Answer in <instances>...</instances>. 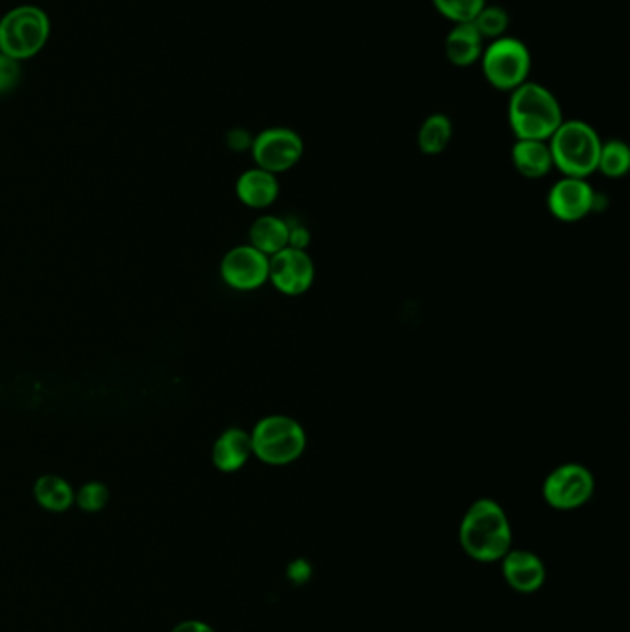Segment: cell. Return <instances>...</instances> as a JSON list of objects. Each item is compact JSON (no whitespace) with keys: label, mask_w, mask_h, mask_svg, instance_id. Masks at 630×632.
Masks as SVG:
<instances>
[{"label":"cell","mask_w":630,"mask_h":632,"mask_svg":"<svg viewBox=\"0 0 630 632\" xmlns=\"http://www.w3.org/2000/svg\"><path fill=\"white\" fill-rule=\"evenodd\" d=\"M512 525L496 499L481 497L466 509L459 525V544L471 560L483 565L499 562L512 549Z\"/></svg>","instance_id":"obj_1"},{"label":"cell","mask_w":630,"mask_h":632,"mask_svg":"<svg viewBox=\"0 0 630 632\" xmlns=\"http://www.w3.org/2000/svg\"><path fill=\"white\" fill-rule=\"evenodd\" d=\"M479 62L490 86L505 92H512L529 82L533 69L531 50L518 37L503 36L484 45Z\"/></svg>","instance_id":"obj_6"},{"label":"cell","mask_w":630,"mask_h":632,"mask_svg":"<svg viewBox=\"0 0 630 632\" xmlns=\"http://www.w3.org/2000/svg\"><path fill=\"white\" fill-rule=\"evenodd\" d=\"M251 457L254 454H251L250 431L240 430V427L222 431L211 449L213 467L222 473L239 472Z\"/></svg>","instance_id":"obj_14"},{"label":"cell","mask_w":630,"mask_h":632,"mask_svg":"<svg viewBox=\"0 0 630 632\" xmlns=\"http://www.w3.org/2000/svg\"><path fill=\"white\" fill-rule=\"evenodd\" d=\"M309 245H311V232H309V230H307L304 224H294V222H291V232H288V246H291V248H300V250H307Z\"/></svg>","instance_id":"obj_26"},{"label":"cell","mask_w":630,"mask_h":632,"mask_svg":"<svg viewBox=\"0 0 630 632\" xmlns=\"http://www.w3.org/2000/svg\"><path fill=\"white\" fill-rule=\"evenodd\" d=\"M251 454L267 467H288L307 449V431L288 414H269L250 431Z\"/></svg>","instance_id":"obj_4"},{"label":"cell","mask_w":630,"mask_h":632,"mask_svg":"<svg viewBox=\"0 0 630 632\" xmlns=\"http://www.w3.org/2000/svg\"><path fill=\"white\" fill-rule=\"evenodd\" d=\"M630 171V148L621 139H608L601 142L597 172L605 178H623Z\"/></svg>","instance_id":"obj_20"},{"label":"cell","mask_w":630,"mask_h":632,"mask_svg":"<svg viewBox=\"0 0 630 632\" xmlns=\"http://www.w3.org/2000/svg\"><path fill=\"white\" fill-rule=\"evenodd\" d=\"M436 12L442 17L452 21L453 25H462L471 23L484 7L486 0H431Z\"/></svg>","instance_id":"obj_22"},{"label":"cell","mask_w":630,"mask_h":632,"mask_svg":"<svg viewBox=\"0 0 630 632\" xmlns=\"http://www.w3.org/2000/svg\"><path fill=\"white\" fill-rule=\"evenodd\" d=\"M453 139L452 119L444 113H433L423 121L418 129L417 142L425 156H438L449 147Z\"/></svg>","instance_id":"obj_19"},{"label":"cell","mask_w":630,"mask_h":632,"mask_svg":"<svg viewBox=\"0 0 630 632\" xmlns=\"http://www.w3.org/2000/svg\"><path fill=\"white\" fill-rule=\"evenodd\" d=\"M285 575H287L288 583H293L294 586H304L311 581L312 565L304 557H298V559L288 562Z\"/></svg>","instance_id":"obj_25"},{"label":"cell","mask_w":630,"mask_h":632,"mask_svg":"<svg viewBox=\"0 0 630 632\" xmlns=\"http://www.w3.org/2000/svg\"><path fill=\"white\" fill-rule=\"evenodd\" d=\"M595 208L597 193L584 178L563 176L547 193V209L560 222L584 221Z\"/></svg>","instance_id":"obj_11"},{"label":"cell","mask_w":630,"mask_h":632,"mask_svg":"<svg viewBox=\"0 0 630 632\" xmlns=\"http://www.w3.org/2000/svg\"><path fill=\"white\" fill-rule=\"evenodd\" d=\"M317 277V267L311 253L300 248H283L269 261V283L285 296L306 295Z\"/></svg>","instance_id":"obj_10"},{"label":"cell","mask_w":630,"mask_h":632,"mask_svg":"<svg viewBox=\"0 0 630 632\" xmlns=\"http://www.w3.org/2000/svg\"><path fill=\"white\" fill-rule=\"evenodd\" d=\"M510 161L518 174L527 179L545 178L555 169L547 141L516 139L510 150Z\"/></svg>","instance_id":"obj_15"},{"label":"cell","mask_w":630,"mask_h":632,"mask_svg":"<svg viewBox=\"0 0 630 632\" xmlns=\"http://www.w3.org/2000/svg\"><path fill=\"white\" fill-rule=\"evenodd\" d=\"M171 632H217L213 627L208 625L206 621L185 620L174 627Z\"/></svg>","instance_id":"obj_27"},{"label":"cell","mask_w":630,"mask_h":632,"mask_svg":"<svg viewBox=\"0 0 630 632\" xmlns=\"http://www.w3.org/2000/svg\"><path fill=\"white\" fill-rule=\"evenodd\" d=\"M50 37V18L41 8L17 7L0 18V52L25 62L44 50Z\"/></svg>","instance_id":"obj_5"},{"label":"cell","mask_w":630,"mask_h":632,"mask_svg":"<svg viewBox=\"0 0 630 632\" xmlns=\"http://www.w3.org/2000/svg\"><path fill=\"white\" fill-rule=\"evenodd\" d=\"M21 78V65L0 52V92L15 89Z\"/></svg>","instance_id":"obj_24"},{"label":"cell","mask_w":630,"mask_h":632,"mask_svg":"<svg viewBox=\"0 0 630 632\" xmlns=\"http://www.w3.org/2000/svg\"><path fill=\"white\" fill-rule=\"evenodd\" d=\"M601 142L600 134L586 121H564L547 141L553 166L563 176L588 179L597 172Z\"/></svg>","instance_id":"obj_3"},{"label":"cell","mask_w":630,"mask_h":632,"mask_svg":"<svg viewBox=\"0 0 630 632\" xmlns=\"http://www.w3.org/2000/svg\"><path fill=\"white\" fill-rule=\"evenodd\" d=\"M502 565L503 579L510 588L518 594H536L545 584L547 570L544 560L539 555L527 549H510V552L499 560Z\"/></svg>","instance_id":"obj_12"},{"label":"cell","mask_w":630,"mask_h":632,"mask_svg":"<svg viewBox=\"0 0 630 632\" xmlns=\"http://www.w3.org/2000/svg\"><path fill=\"white\" fill-rule=\"evenodd\" d=\"M595 492L594 473L579 462H564L553 468L542 485L545 504L555 510L581 509Z\"/></svg>","instance_id":"obj_7"},{"label":"cell","mask_w":630,"mask_h":632,"mask_svg":"<svg viewBox=\"0 0 630 632\" xmlns=\"http://www.w3.org/2000/svg\"><path fill=\"white\" fill-rule=\"evenodd\" d=\"M291 222L277 215H259L248 230V245L272 258L288 246Z\"/></svg>","instance_id":"obj_17"},{"label":"cell","mask_w":630,"mask_h":632,"mask_svg":"<svg viewBox=\"0 0 630 632\" xmlns=\"http://www.w3.org/2000/svg\"><path fill=\"white\" fill-rule=\"evenodd\" d=\"M280 179L272 172L259 166L243 172L235 182V195L239 202L250 209H269L280 198Z\"/></svg>","instance_id":"obj_13"},{"label":"cell","mask_w":630,"mask_h":632,"mask_svg":"<svg viewBox=\"0 0 630 632\" xmlns=\"http://www.w3.org/2000/svg\"><path fill=\"white\" fill-rule=\"evenodd\" d=\"M74 504L84 512H100L110 504V488L100 481H87L74 492Z\"/></svg>","instance_id":"obj_23"},{"label":"cell","mask_w":630,"mask_h":632,"mask_svg":"<svg viewBox=\"0 0 630 632\" xmlns=\"http://www.w3.org/2000/svg\"><path fill=\"white\" fill-rule=\"evenodd\" d=\"M34 497L41 509L65 512L74 505V488L62 475L45 473L34 483Z\"/></svg>","instance_id":"obj_18"},{"label":"cell","mask_w":630,"mask_h":632,"mask_svg":"<svg viewBox=\"0 0 630 632\" xmlns=\"http://www.w3.org/2000/svg\"><path fill=\"white\" fill-rule=\"evenodd\" d=\"M227 141H230V147H232L233 150H245V148L251 147L254 137L248 136L245 129H233Z\"/></svg>","instance_id":"obj_28"},{"label":"cell","mask_w":630,"mask_h":632,"mask_svg":"<svg viewBox=\"0 0 630 632\" xmlns=\"http://www.w3.org/2000/svg\"><path fill=\"white\" fill-rule=\"evenodd\" d=\"M447 62L455 67H471L481 60L484 39L471 23L453 26L444 41Z\"/></svg>","instance_id":"obj_16"},{"label":"cell","mask_w":630,"mask_h":632,"mask_svg":"<svg viewBox=\"0 0 630 632\" xmlns=\"http://www.w3.org/2000/svg\"><path fill=\"white\" fill-rule=\"evenodd\" d=\"M250 150L256 166L280 176L300 163L306 142L296 129L272 126L254 137Z\"/></svg>","instance_id":"obj_8"},{"label":"cell","mask_w":630,"mask_h":632,"mask_svg":"<svg viewBox=\"0 0 630 632\" xmlns=\"http://www.w3.org/2000/svg\"><path fill=\"white\" fill-rule=\"evenodd\" d=\"M269 256L248 245L233 246L221 261L222 282L239 293L258 290L269 283Z\"/></svg>","instance_id":"obj_9"},{"label":"cell","mask_w":630,"mask_h":632,"mask_svg":"<svg viewBox=\"0 0 630 632\" xmlns=\"http://www.w3.org/2000/svg\"><path fill=\"white\" fill-rule=\"evenodd\" d=\"M471 25L475 26L479 36L483 37L484 41H494L507 34L508 25H510V17H508L507 10L502 7H486L475 15L471 21Z\"/></svg>","instance_id":"obj_21"},{"label":"cell","mask_w":630,"mask_h":632,"mask_svg":"<svg viewBox=\"0 0 630 632\" xmlns=\"http://www.w3.org/2000/svg\"><path fill=\"white\" fill-rule=\"evenodd\" d=\"M508 126L516 139L549 141L564 123L563 106L557 97L536 82H526L510 92Z\"/></svg>","instance_id":"obj_2"}]
</instances>
